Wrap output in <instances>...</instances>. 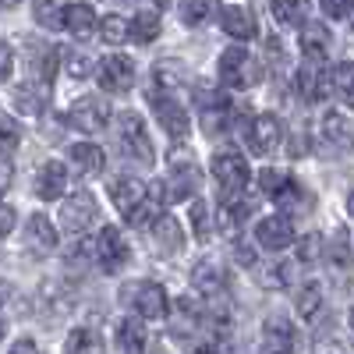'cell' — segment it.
Masks as SVG:
<instances>
[{"label":"cell","mask_w":354,"mask_h":354,"mask_svg":"<svg viewBox=\"0 0 354 354\" xmlns=\"http://www.w3.org/2000/svg\"><path fill=\"white\" fill-rule=\"evenodd\" d=\"M248 145H252V153L266 156V153H273L277 145H280V121L273 113H259L252 128H248Z\"/></svg>","instance_id":"10"},{"label":"cell","mask_w":354,"mask_h":354,"mask_svg":"<svg viewBox=\"0 0 354 354\" xmlns=\"http://www.w3.org/2000/svg\"><path fill=\"white\" fill-rule=\"evenodd\" d=\"M96 220V198L88 192H75L64 205H61V223L68 234H82L88 223Z\"/></svg>","instance_id":"8"},{"label":"cell","mask_w":354,"mask_h":354,"mask_svg":"<svg viewBox=\"0 0 354 354\" xmlns=\"http://www.w3.org/2000/svg\"><path fill=\"white\" fill-rule=\"evenodd\" d=\"M198 100H202V128H205V135L223 131V128H227V117H230V103H227V96L198 88Z\"/></svg>","instance_id":"11"},{"label":"cell","mask_w":354,"mask_h":354,"mask_svg":"<svg viewBox=\"0 0 354 354\" xmlns=\"http://www.w3.org/2000/svg\"><path fill=\"white\" fill-rule=\"evenodd\" d=\"M192 230L198 234V238H205L209 234V216H205V202H192Z\"/></svg>","instance_id":"37"},{"label":"cell","mask_w":354,"mask_h":354,"mask_svg":"<svg viewBox=\"0 0 354 354\" xmlns=\"http://www.w3.org/2000/svg\"><path fill=\"white\" fill-rule=\"evenodd\" d=\"M213 177H216V185L223 188V195H238V192H245V185H248V163H245V156H238V153H220V156H213Z\"/></svg>","instance_id":"2"},{"label":"cell","mask_w":354,"mask_h":354,"mask_svg":"<svg viewBox=\"0 0 354 354\" xmlns=\"http://www.w3.org/2000/svg\"><path fill=\"white\" fill-rule=\"evenodd\" d=\"M64 188H68V170H64V163L46 160V163L39 167V174H36V195L46 198V202H53V198L64 195Z\"/></svg>","instance_id":"13"},{"label":"cell","mask_w":354,"mask_h":354,"mask_svg":"<svg viewBox=\"0 0 354 354\" xmlns=\"http://www.w3.org/2000/svg\"><path fill=\"white\" fill-rule=\"evenodd\" d=\"M117 344H121L124 354H142L145 351V326L142 319H124L117 326Z\"/></svg>","instance_id":"24"},{"label":"cell","mask_w":354,"mask_h":354,"mask_svg":"<svg viewBox=\"0 0 354 354\" xmlns=\"http://www.w3.org/2000/svg\"><path fill=\"white\" fill-rule=\"evenodd\" d=\"M259 181H262V192H266V195H270V198H277V195L287 188V181H290V177H287L283 170H273V167H270V170H262V177H259Z\"/></svg>","instance_id":"34"},{"label":"cell","mask_w":354,"mask_h":354,"mask_svg":"<svg viewBox=\"0 0 354 354\" xmlns=\"http://www.w3.org/2000/svg\"><path fill=\"white\" fill-rule=\"evenodd\" d=\"M330 46H333V36L322 21H305L301 25V53L308 57V61H322V57L330 53Z\"/></svg>","instance_id":"15"},{"label":"cell","mask_w":354,"mask_h":354,"mask_svg":"<svg viewBox=\"0 0 354 354\" xmlns=\"http://www.w3.org/2000/svg\"><path fill=\"white\" fill-rule=\"evenodd\" d=\"M153 234H156V241H160V248L163 252H177L181 248V223H177L174 216H156V227H153Z\"/></svg>","instance_id":"27"},{"label":"cell","mask_w":354,"mask_h":354,"mask_svg":"<svg viewBox=\"0 0 354 354\" xmlns=\"http://www.w3.org/2000/svg\"><path fill=\"white\" fill-rule=\"evenodd\" d=\"M216 11V0H181V18H185V25H202L205 18H209Z\"/></svg>","instance_id":"30"},{"label":"cell","mask_w":354,"mask_h":354,"mask_svg":"<svg viewBox=\"0 0 354 354\" xmlns=\"http://www.w3.org/2000/svg\"><path fill=\"white\" fill-rule=\"evenodd\" d=\"M96 259L103 266V273H117V270H124V262L131 259L124 238H121V230L117 227H103V234L96 238Z\"/></svg>","instance_id":"6"},{"label":"cell","mask_w":354,"mask_h":354,"mask_svg":"<svg viewBox=\"0 0 354 354\" xmlns=\"http://www.w3.org/2000/svg\"><path fill=\"white\" fill-rule=\"evenodd\" d=\"M322 131H326V138H333V142L344 145L351 138V117L340 113V110H330L326 117H322Z\"/></svg>","instance_id":"28"},{"label":"cell","mask_w":354,"mask_h":354,"mask_svg":"<svg viewBox=\"0 0 354 354\" xmlns=\"http://www.w3.org/2000/svg\"><path fill=\"white\" fill-rule=\"evenodd\" d=\"M124 298H131V308L138 312V319L167 315V290L160 283H135L131 290H124Z\"/></svg>","instance_id":"7"},{"label":"cell","mask_w":354,"mask_h":354,"mask_svg":"<svg viewBox=\"0 0 354 354\" xmlns=\"http://www.w3.org/2000/svg\"><path fill=\"white\" fill-rule=\"evenodd\" d=\"M153 106H156V117H160V124L167 128L170 138H177V142L188 138V113H185L181 103H174L170 96H156Z\"/></svg>","instance_id":"12"},{"label":"cell","mask_w":354,"mask_h":354,"mask_svg":"<svg viewBox=\"0 0 354 354\" xmlns=\"http://www.w3.org/2000/svg\"><path fill=\"white\" fill-rule=\"evenodd\" d=\"M238 262H241V266H252V262H255V255H252L245 245H238Z\"/></svg>","instance_id":"45"},{"label":"cell","mask_w":354,"mask_h":354,"mask_svg":"<svg viewBox=\"0 0 354 354\" xmlns=\"http://www.w3.org/2000/svg\"><path fill=\"white\" fill-rule=\"evenodd\" d=\"M192 283L205 294V298H216V294L223 290V277H220V270H216V262H198L195 270H192Z\"/></svg>","instance_id":"22"},{"label":"cell","mask_w":354,"mask_h":354,"mask_svg":"<svg viewBox=\"0 0 354 354\" xmlns=\"http://www.w3.org/2000/svg\"><path fill=\"white\" fill-rule=\"evenodd\" d=\"M322 4V11H326L330 18H337V21H347L351 18V0H319Z\"/></svg>","instance_id":"40"},{"label":"cell","mask_w":354,"mask_h":354,"mask_svg":"<svg viewBox=\"0 0 354 354\" xmlns=\"http://www.w3.org/2000/svg\"><path fill=\"white\" fill-rule=\"evenodd\" d=\"M220 25H223V32L234 36V39H252L255 36V21L245 8H223L220 11Z\"/></svg>","instance_id":"21"},{"label":"cell","mask_w":354,"mask_h":354,"mask_svg":"<svg viewBox=\"0 0 354 354\" xmlns=\"http://www.w3.org/2000/svg\"><path fill=\"white\" fill-rule=\"evenodd\" d=\"M0 337H4V322H0Z\"/></svg>","instance_id":"49"},{"label":"cell","mask_w":354,"mask_h":354,"mask_svg":"<svg viewBox=\"0 0 354 354\" xmlns=\"http://www.w3.org/2000/svg\"><path fill=\"white\" fill-rule=\"evenodd\" d=\"M64 28L75 36V39H88L96 32V15L88 4H75V8H64Z\"/></svg>","instance_id":"20"},{"label":"cell","mask_w":354,"mask_h":354,"mask_svg":"<svg viewBox=\"0 0 354 354\" xmlns=\"http://www.w3.org/2000/svg\"><path fill=\"white\" fill-rule=\"evenodd\" d=\"M18 4V0H0V8H15Z\"/></svg>","instance_id":"47"},{"label":"cell","mask_w":354,"mask_h":354,"mask_svg":"<svg viewBox=\"0 0 354 354\" xmlns=\"http://www.w3.org/2000/svg\"><path fill=\"white\" fill-rule=\"evenodd\" d=\"M11 71H15V53H11V46L4 39H0V85L11 78Z\"/></svg>","instance_id":"41"},{"label":"cell","mask_w":354,"mask_h":354,"mask_svg":"<svg viewBox=\"0 0 354 354\" xmlns=\"http://www.w3.org/2000/svg\"><path fill=\"white\" fill-rule=\"evenodd\" d=\"M248 209H252V205H248V202H238V205H230V209L223 213V220H227L223 227H227V230L234 234V230H238V227H241V220L248 216Z\"/></svg>","instance_id":"38"},{"label":"cell","mask_w":354,"mask_h":354,"mask_svg":"<svg viewBox=\"0 0 354 354\" xmlns=\"http://www.w3.org/2000/svg\"><path fill=\"white\" fill-rule=\"evenodd\" d=\"M351 75H354V68H351V61H344L337 71H333V85L340 88V100L351 106L354 103V88H351Z\"/></svg>","instance_id":"35"},{"label":"cell","mask_w":354,"mask_h":354,"mask_svg":"<svg viewBox=\"0 0 354 354\" xmlns=\"http://www.w3.org/2000/svg\"><path fill=\"white\" fill-rule=\"evenodd\" d=\"M96 82H100L103 93H128L131 82H135V68H131L128 57H121V53H110V57H103V61H100Z\"/></svg>","instance_id":"4"},{"label":"cell","mask_w":354,"mask_h":354,"mask_svg":"<svg viewBox=\"0 0 354 354\" xmlns=\"http://www.w3.org/2000/svg\"><path fill=\"white\" fill-rule=\"evenodd\" d=\"M273 18L287 28H298L308 21V0H273Z\"/></svg>","instance_id":"23"},{"label":"cell","mask_w":354,"mask_h":354,"mask_svg":"<svg viewBox=\"0 0 354 354\" xmlns=\"http://www.w3.org/2000/svg\"><path fill=\"white\" fill-rule=\"evenodd\" d=\"M319 245H322L319 234H308V238H301V245H298V259H301V262H315V259H319Z\"/></svg>","instance_id":"39"},{"label":"cell","mask_w":354,"mask_h":354,"mask_svg":"<svg viewBox=\"0 0 354 354\" xmlns=\"http://www.w3.org/2000/svg\"><path fill=\"white\" fill-rule=\"evenodd\" d=\"M100 32H103V39H106L110 46H121V43L128 39V21H124L121 15H106L103 25H100Z\"/></svg>","instance_id":"31"},{"label":"cell","mask_w":354,"mask_h":354,"mask_svg":"<svg viewBox=\"0 0 354 354\" xmlns=\"http://www.w3.org/2000/svg\"><path fill=\"white\" fill-rule=\"evenodd\" d=\"M110 195H113V205H117L124 216H131L138 205L149 198V192H145V185L138 181V177H121V181H113V192H110Z\"/></svg>","instance_id":"16"},{"label":"cell","mask_w":354,"mask_h":354,"mask_svg":"<svg viewBox=\"0 0 354 354\" xmlns=\"http://www.w3.org/2000/svg\"><path fill=\"white\" fill-rule=\"evenodd\" d=\"M25 241H28V248L32 252H50V248H57V230H53V223L43 216V213H32L28 216V223H25Z\"/></svg>","instance_id":"17"},{"label":"cell","mask_w":354,"mask_h":354,"mask_svg":"<svg viewBox=\"0 0 354 354\" xmlns=\"http://www.w3.org/2000/svg\"><path fill=\"white\" fill-rule=\"evenodd\" d=\"M255 238H259V245H262V248H270V252H283V248H290V241H294V227H290V220H287L283 213H277V216L259 220Z\"/></svg>","instance_id":"9"},{"label":"cell","mask_w":354,"mask_h":354,"mask_svg":"<svg viewBox=\"0 0 354 354\" xmlns=\"http://www.w3.org/2000/svg\"><path fill=\"white\" fill-rule=\"evenodd\" d=\"M11 354H39V347H36L32 340H18V344L11 347Z\"/></svg>","instance_id":"44"},{"label":"cell","mask_w":354,"mask_h":354,"mask_svg":"<svg viewBox=\"0 0 354 354\" xmlns=\"http://www.w3.org/2000/svg\"><path fill=\"white\" fill-rule=\"evenodd\" d=\"M68 75L71 78H85L88 75V57L85 53H75V50L68 53Z\"/></svg>","instance_id":"42"},{"label":"cell","mask_w":354,"mask_h":354,"mask_svg":"<svg viewBox=\"0 0 354 354\" xmlns=\"http://www.w3.org/2000/svg\"><path fill=\"white\" fill-rule=\"evenodd\" d=\"M319 305H322V287H319V283H305L301 294H298V312H301V319H315Z\"/></svg>","instance_id":"32"},{"label":"cell","mask_w":354,"mask_h":354,"mask_svg":"<svg viewBox=\"0 0 354 354\" xmlns=\"http://www.w3.org/2000/svg\"><path fill=\"white\" fill-rule=\"evenodd\" d=\"M117 128H121L124 153H131L142 163H153V142H149V135H145V124H142L138 113H131V110L121 113V117H117Z\"/></svg>","instance_id":"3"},{"label":"cell","mask_w":354,"mask_h":354,"mask_svg":"<svg viewBox=\"0 0 354 354\" xmlns=\"http://www.w3.org/2000/svg\"><path fill=\"white\" fill-rule=\"evenodd\" d=\"M32 15L43 28H50V32L64 28V4L61 0H32Z\"/></svg>","instance_id":"26"},{"label":"cell","mask_w":354,"mask_h":354,"mask_svg":"<svg viewBox=\"0 0 354 354\" xmlns=\"http://www.w3.org/2000/svg\"><path fill=\"white\" fill-rule=\"evenodd\" d=\"M18 227V213L11 209V205H4L0 202V238H8V234Z\"/></svg>","instance_id":"43"},{"label":"cell","mask_w":354,"mask_h":354,"mask_svg":"<svg viewBox=\"0 0 354 354\" xmlns=\"http://www.w3.org/2000/svg\"><path fill=\"white\" fill-rule=\"evenodd\" d=\"M195 354H220V351H216V347H198Z\"/></svg>","instance_id":"46"},{"label":"cell","mask_w":354,"mask_h":354,"mask_svg":"<svg viewBox=\"0 0 354 354\" xmlns=\"http://www.w3.org/2000/svg\"><path fill=\"white\" fill-rule=\"evenodd\" d=\"M46 103H50V82H43V78L25 82L18 93H15V110L25 113V117H36Z\"/></svg>","instance_id":"14"},{"label":"cell","mask_w":354,"mask_h":354,"mask_svg":"<svg viewBox=\"0 0 354 354\" xmlns=\"http://www.w3.org/2000/svg\"><path fill=\"white\" fill-rule=\"evenodd\" d=\"M18 149V124L11 117H0V156H11Z\"/></svg>","instance_id":"33"},{"label":"cell","mask_w":354,"mask_h":354,"mask_svg":"<svg viewBox=\"0 0 354 354\" xmlns=\"http://www.w3.org/2000/svg\"><path fill=\"white\" fill-rule=\"evenodd\" d=\"M216 68H220V82L230 85V88H252V85L262 78L259 64L252 61V53L241 50V46L223 50V57H220V64H216Z\"/></svg>","instance_id":"1"},{"label":"cell","mask_w":354,"mask_h":354,"mask_svg":"<svg viewBox=\"0 0 354 354\" xmlns=\"http://www.w3.org/2000/svg\"><path fill=\"white\" fill-rule=\"evenodd\" d=\"M181 78H185V68L177 64V61H163V64H156V82H160L163 88H174Z\"/></svg>","instance_id":"36"},{"label":"cell","mask_w":354,"mask_h":354,"mask_svg":"<svg viewBox=\"0 0 354 354\" xmlns=\"http://www.w3.org/2000/svg\"><path fill=\"white\" fill-rule=\"evenodd\" d=\"M68 354H103V340L93 330H75L68 337Z\"/></svg>","instance_id":"29"},{"label":"cell","mask_w":354,"mask_h":354,"mask_svg":"<svg viewBox=\"0 0 354 354\" xmlns=\"http://www.w3.org/2000/svg\"><path fill=\"white\" fill-rule=\"evenodd\" d=\"M71 163H75V170H78L82 177H96V174H103L106 156H103L100 145L82 142V145H71Z\"/></svg>","instance_id":"18"},{"label":"cell","mask_w":354,"mask_h":354,"mask_svg":"<svg viewBox=\"0 0 354 354\" xmlns=\"http://www.w3.org/2000/svg\"><path fill=\"white\" fill-rule=\"evenodd\" d=\"M128 36L135 43H153L160 36V15L156 11H138L131 18V25H128Z\"/></svg>","instance_id":"25"},{"label":"cell","mask_w":354,"mask_h":354,"mask_svg":"<svg viewBox=\"0 0 354 354\" xmlns=\"http://www.w3.org/2000/svg\"><path fill=\"white\" fill-rule=\"evenodd\" d=\"M294 347V337H290V326L283 319H270L266 322V340L259 347V354H290Z\"/></svg>","instance_id":"19"},{"label":"cell","mask_w":354,"mask_h":354,"mask_svg":"<svg viewBox=\"0 0 354 354\" xmlns=\"http://www.w3.org/2000/svg\"><path fill=\"white\" fill-rule=\"evenodd\" d=\"M156 4H160V8H167V4H170V0H156Z\"/></svg>","instance_id":"48"},{"label":"cell","mask_w":354,"mask_h":354,"mask_svg":"<svg viewBox=\"0 0 354 354\" xmlns=\"http://www.w3.org/2000/svg\"><path fill=\"white\" fill-rule=\"evenodd\" d=\"M68 121H71L78 131H85V135L103 131V124L110 121V106H106V100H100V96H82V100L71 106Z\"/></svg>","instance_id":"5"}]
</instances>
